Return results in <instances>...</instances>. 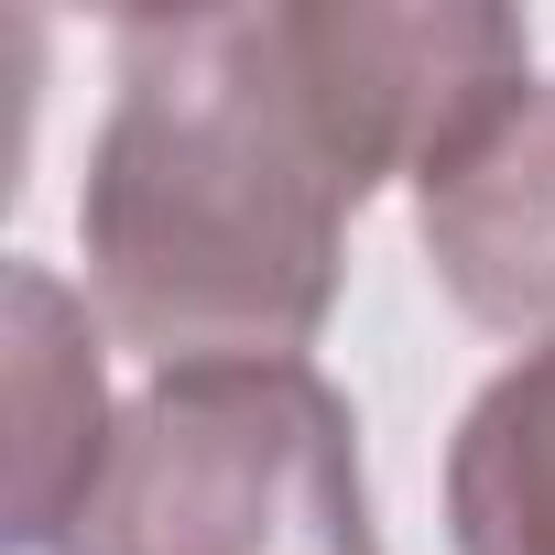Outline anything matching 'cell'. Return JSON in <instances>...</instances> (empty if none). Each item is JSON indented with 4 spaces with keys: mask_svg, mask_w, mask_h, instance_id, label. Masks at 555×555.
<instances>
[{
    "mask_svg": "<svg viewBox=\"0 0 555 555\" xmlns=\"http://www.w3.org/2000/svg\"><path fill=\"white\" fill-rule=\"evenodd\" d=\"M371 185V153L295 44V0L131 12L77 185L88 306L153 371L306 360Z\"/></svg>",
    "mask_w": 555,
    "mask_h": 555,
    "instance_id": "1",
    "label": "cell"
},
{
    "mask_svg": "<svg viewBox=\"0 0 555 555\" xmlns=\"http://www.w3.org/2000/svg\"><path fill=\"white\" fill-rule=\"evenodd\" d=\"M66 555H382L349 392L317 360L153 371Z\"/></svg>",
    "mask_w": 555,
    "mask_h": 555,
    "instance_id": "2",
    "label": "cell"
},
{
    "mask_svg": "<svg viewBox=\"0 0 555 555\" xmlns=\"http://www.w3.org/2000/svg\"><path fill=\"white\" fill-rule=\"evenodd\" d=\"M414 229L457 317L501 338H555V88L468 131L414 185Z\"/></svg>",
    "mask_w": 555,
    "mask_h": 555,
    "instance_id": "3",
    "label": "cell"
},
{
    "mask_svg": "<svg viewBox=\"0 0 555 555\" xmlns=\"http://www.w3.org/2000/svg\"><path fill=\"white\" fill-rule=\"evenodd\" d=\"M120 447L109 414V371H99V327L55 272H12V544L23 555H66L99 468Z\"/></svg>",
    "mask_w": 555,
    "mask_h": 555,
    "instance_id": "4",
    "label": "cell"
},
{
    "mask_svg": "<svg viewBox=\"0 0 555 555\" xmlns=\"http://www.w3.org/2000/svg\"><path fill=\"white\" fill-rule=\"evenodd\" d=\"M447 533L457 555H555V338H533L457 414Z\"/></svg>",
    "mask_w": 555,
    "mask_h": 555,
    "instance_id": "5",
    "label": "cell"
}]
</instances>
